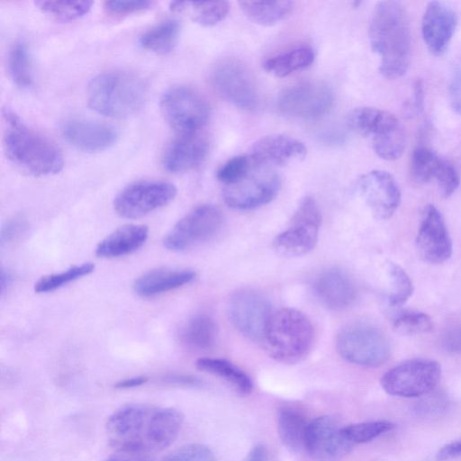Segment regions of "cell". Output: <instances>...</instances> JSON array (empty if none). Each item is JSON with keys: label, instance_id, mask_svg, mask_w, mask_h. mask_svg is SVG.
I'll list each match as a JSON object with an SVG mask.
<instances>
[{"label": "cell", "instance_id": "6da1fadb", "mask_svg": "<svg viewBox=\"0 0 461 461\" xmlns=\"http://www.w3.org/2000/svg\"><path fill=\"white\" fill-rule=\"evenodd\" d=\"M183 421V414L175 408L132 403L116 410L105 429L110 444L117 450L150 454L170 446Z\"/></svg>", "mask_w": 461, "mask_h": 461}, {"label": "cell", "instance_id": "7a4b0ae2", "mask_svg": "<svg viewBox=\"0 0 461 461\" xmlns=\"http://www.w3.org/2000/svg\"><path fill=\"white\" fill-rule=\"evenodd\" d=\"M372 50L380 58L379 70L387 78L402 77L411 60V42L407 13L400 2L375 5L369 26Z\"/></svg>", "mask_w": 461, "mask_h": 461}, {"label": "cell", "instance_id": "3957f363", "mask_svg": "<svg viewBox=\"0 0 461 461\" xmlns=\"http://www.w3.org/2000/svg\"><path fill=\"white\" fill-rule=\"evenodd\" d=\"M2 121L5 156L22 172L44 176L63 168V155L55 143L28 126L13 110L4 108Z\"/></svg>", "mask_w": 461, "mask_h": 461}, {"label": "cell", "instance_id": "277c9868", "mask_svg": "<svg viewBox=\"0 0 461 461\" xmlns=\"http://www.w3.org/2000/svg\"><path fill=\"white\" fill-rule=\"evenodd\" d=\"M143 77L129 70H109L95 76L87 86V102L95 112L113 118L128 117L143 105L147 95Z\"/></svg>", "mask_w": 461, "mask_h": 461}, {"label": "cell", "instance_id": "5b68a950", "mask_svg": "<svg viewBox=\"0 0 461 461\" xmlns=\"http://www.w3.org/2000/svg\"><path fill=\"white\" fill-rule=\"evenodd\" d=\"M314 341V328L302 312L281 308L272 312L262 340L267 355L283 364H295L310 352Z\"/></svg>", "mask_w": 461, "mask_h": 461}, {"label": "cell", "instance_id": "8992f818", "mask_svg": "<svg viewBox=\"0 0 461 461\" xmlns=\"http://www.w3.org/2000/svg\"><path fill=\"white\" fill-rule=\"evenodd\" d=\"M348 127L369 138L375 154L385 160L399 158L406 145V134L399 119L392 113L375 107H357L347 116Z\"/></svg>", "mask_w": 461, "mask_h": 461}, {"label": "cell", "instance_id": "52a82bcc", "mask_svg": "<svg viewBox=\"0 0 461 461\" xmlns=\"http://www.w3.org/2000/svg\"><path fill=\"white\" fill-rule=\"evenodd\" d=\"M336 348L342 358L362 366H379L390 356V345L384 333L363 321L342 328L336 339Z\"/></svg>", "mask_w": 461, "mask_h": 461}, {"label": "cell", "instance_id": "ba28073f", "mask_svg": "<svg viewBox=\"0 0 461 461\" xmlns=\"http://www.w3.org/2000/svg\"><path fill=\"white\" fill-rule=\"evenodd\" d=\"M321 213L316 201L303 197L294 211L287 228L273 240L276 254L285 258H297L312 251L318 241Z\"/></svg>", "mask_w": 461, "mask_h": 461}, {"label": "cell", "instance_id": "9c48e42d", "mask_svg": "<svg viewBox=\"0 0 461 461\" xmlns=\"http://www.w3.org/2000/svg\"><path fill=\"white\" fill-rule=\"evenodd\" d=\"M441 377L440 365L432 359L413 358L384 374L380 384L390 395L418 397L431 392Z\"/></svg>", "mask_w": 461, "mask_h": 461}, {"label": "cell", "instance_id": "30bf717a", "mask_svg": "<svg viewBox=\"0 0 461 461\" xmlns=\"http://www.w3.org/2000/svg\"><path fill=\"white\" fill-rule=\"evenodd\" d=\"M160 110L165 121L178 134L196 132L208 121L210 107L194 89L175 86L162 95Z\"/></svg>", "mask_w": 461, "mask_h": 461}, {"label": "cell", "instance_id": "8fae6325", "mask_svg": "<svg viewBox=\"0 0 461 461\" xmlns=\"http://www.w3.org/2000/svg\"><path fill=\"white\" fill-rule=\"evenodd\" d=\"M280 186V177L272 167L256 164L241 179L224 185L222 197L232 209L251 210L272 201Z\"/></svg>", "mask_w": 461, "mask_h": 461}, {"label": "cell", "instance_id": "7c38bea8", "mask_svg": "<svg viewBox=\"0 0 461 461\" xmlns=\"http://www.w3.org/2000/svg\"><path fill=\"white\" fill-rule=\"evenodd\" d=\"M223 222L221 211L213 204H202L182 219L165 236L163 244L171 251H183L212 238Z\"/></svg>", "mask_w": 461, "mask_h": 461}, {"label": "cell", "instance_id": "4fadbf2b", "mask_svg": "<svg viewBox=\"0 0 461 461\" xmlns=\"http://www.w3.org/2000/svg\"><path fill=\"white\" fill-rule=\"evenodd\" d=\"M176 195V186L165 181H140L121 190L113 199V209L127 219L142 217L169 203Z\"/></svg>", "mask_w": 461, "mask_h": 461}, {"label": "cell", "instance_id": "5bb4252c", "mask_svg": "<svg viewBox=\"0 0 461 461\" xmlns=\"http://www.w3.org/2000/svg\"><path fill=\"white\" fill-rule=\"evenodd\" d=\"M231 323L246 338L261 341L272 314L271 304L262 294L241 289L232 294L228 304Z\"/></svg>", "mask_w": 461, "mask_h": 461}, {"label": "cell", "instance_id": "9a60e30c", "mask_svg": "<svg viewBox=\"0 0 461 461\" xmlns=\"http://www.w3.org/2000/svg\"><path fill=\"white\" fill-rule=\"evenodd\" d=\"M278 110L288 116L316 119L333 104L330 88L321 82H303L285 88L277 98Z\"/></svg>", "mask_w": 461, "mask_h": 461}, {"label": "cell", "instance_id": "2e32d148", "mask_svg": "<svg viewBox=\"0 0 461 461\" xmlns=\"http://www.w3.org/2000/svg\"><path fill=\"white\" fill-rule=\"evenodd\" d=\"M212 81L218 94L235 106L244 110L258 106V93L254 77L240 62H221L212 72Z\"/></svg>", "mask_w": 461, "mask_h": 461}, {"label": "cell", "instance_id": "e0dca14e", "mask_svg": "<svg viewBox=\"0 0 461 461\" xmlns=\"http://www.w3.org/2000/svg\"><path fill=\"white\" fill-rule=\"evenodd\" d=\"M352 446L332 417L321 416L309 422L304 449L312 459L339 461L350 452Z\"/></svg>", "mask_w": 461, "mask_h": 461}, {"label": "cell", "instance_id": "ac0fdd59", "mask_svg": "<svg viewBox=\"0 0 461 461\" xmlns=\"http://www.w3.org/2000/svg\"><path fill=\"white\" fill-rule=\"evenodd\" d=\"M416 248L427 262L439 264L452 255L453 245L441 212L433 204L424 207L416 237Z\"/></svg>", "mask_w": 461, "mask_h": 461}, {"label": "cell", "instance_id": "d6986e66", "mask_svg": "<svg viewBox=\"0 0 461 461\" xmlns=\"http://www.w3.org/2000/svg\"><path fill=\"white\" fill-rule=\"evenodd\" d=\"M410 175L417 184L434 180L442 196L452 195L458 188L460 179L456 167L429 148L417 147L411 157Z\"/></svg>", "mask_w": 461, "mask_h": 461}, {"label": "cell", "instance_id": "ffe728a7", "mask_svg": "<svg viewBox=\"0 0 461 461\" xmlns=\"http://www.w3.org/2000/svg\"><path fill=\"white\" fill-rule=\"evenodd\" d=\"M358 192L378 220L389 219L401 203V191L393 176L384 170H372L357 181Z\"/></svg>", "mask_w": 461, "mask_h": 461}, {"label": "cell", "instance_id": "44dd1931", "mask_svg": "<svg viewBox=\"0 0 461 461\" xmlns=\"http://www.w3.org/2000/svg\"><path fill=\"white\" fill-rule=\"evenodd\" d=\"M457 24L456 12L447 4L429 2L421 22L423 41L435 56L442 55L447 49Z\"/></svg>", "mask_w": 461, "mask_h": 461}, {"label": "cell", "instance_id": "7402d4cb", "mask_svg": "<svg viewBox=\"0 0 461 461\" xmlns=\"http://www.w3.org/2000/svg\"><path fill=\"white\" fill-rule=\"evenodd\" d=\"M60 131L68 143L86 152L104 150L113 146L118 138L117 131L113 126L80 118L65 121Z\"/></svg>", "mask_w": 461, "mask_h": 461}, {"label": "cell", "instance_id": "603a6c76", "mask_svg": "<svg viewBox=\"0 0 461 461\" xmlns=\"http://www.w3.org/2000/svg\"><path fill=\"white\" fill-rule=\"evenodd\" d=\"M208 151L209 142L198 131L179 134L166 147L162 165L173 173L189 171L203 163Z\"/></svg>", "mask_w": 461, "mask_h": 461}, {"label": "cell", "instance_id": "cb8c5ba5", "mask_svg": "<svg viewBox=\"0 0 461 461\" xmlns=\"http://www.w3.org/2000/svg\"><path fill=\"white\" fill-rule=\"evenodd\" d=\"M249 155L257 165L272 167L303 159L306 155V148L293 137L271 134L258 140Z\"/></svg>", "mask_w": 461, "mask_h": 461}, {"label": "cell", "instance_id": "d4e9b609", "mask_svg": "<svg viewBox=\"0 0 461 461\" xmlns=\"http://www.w3.org/2000/svg\"><path fill=\"white\" fill-rule=\"evenodd\" d=\"M313 292L321 304L331 310H343L354 303L357 290L344 271L332 268L320 274L313 283Z\"/></svg>", "mask_w": 461, "mask_h": 461}, {"label": "cell", "instance_id": "484cf974", "mask_svg": "<svg viewBox=\"0 0 461 461\" xmlns=\"http://www.w3.org/2000/svg\"><path fill=\"white\" fill-rule=\"evenodd\" d=\"M148 236L149 229L146 225L122 226L98 243L95 255L104 258H114L131 254L145 243Z\"/></svg>", "mask_w": 461, "mask_h": 461}, {"label": "cell", "instance_id": "4316f807", "mask_svg": "<svg viewBox=\"0 0 461 461\" xmlns=\"http://www.w3.org/2000/svg\"><path fill=\"white\" fill-rule=\"evenodd\" d=\"M194 277L195 273L189 269H153L135 280L133 290L141 297H151L183 286Z\"/></svg>", "mask_w": 461, "mask_h": 461}, {"label": "cell", "instance_id": "83f0119b", "mask_svg": "<svg viewBox=\"0 0 461 461\" xmlns=\"http://www.w3.org/2000/svg\"><path fill=\"white\" fill-rule=\"evenodd\" d=\"M309 422L296 407L285 405L277 414V430L283 444L294 452L304 448L306 429Z\"/></svg>", "mask_w": 461, "mask_h": 461}, {"label": "cell", "instance_id": "f1b7e54d", "mask_svg": "<svg viewBox=\"0 0 461 461\" xmlns=\"http://www.w3.org/2000/svg\"><path fill=\"white\" fill-rule=\"evenodd\" d=\"M314 60V51L309 46H298L267 59L264 69L278 77H287L308 68Z\"/></svg>", "mask_w": 461, "mask_h": 461}, {"label": "cell", "instance_id": "f546056e", "mask_svg": "<svg viewBox=\"0 0 461 461\" xmlns=\"http://www.w3.org/2000/svg\"><path fill=\"white\" fill-rule=\"evenodd\" d=\"M195 366L201 371L222 378L242 395H248L253 390V383L249 375L229 360L201 357L196 360Z\"/></svg>", "mask_w": 461, "mask_h": 461}, {"label": "cell", "instance_id": "4dcf8cb0", "mask_svg": "<svg viewBox=\"0 0 461 461\" xmlns=\"http://www.w3.org/2000/svg\"><path fill=\"white\" fill-rule=\"evenodd\" d=\"M174 13H185L190 18L203 26H212L221 22L230 11L226 1L206 2H171L169 5Z\"/></svg>", "mask_w": 461, "mask_h": 461}, {"label": "cell", "instance_id": "1f68e13d", "mask_svg": "<svg viewBox=\"0 0 461 461\" xmlns=\"http://www.w3.org/2000/svg\"><path fill=\"white\" fill-rule=\"evenodd\" d=\"M292 1H240L239 5L253 23L271 26L286 18L293 11Z\"/></svg>", "mask_w": 461, "mask_h": 461}, {"label": "cell", "instance_id": "d6a6232c", "mask_svg": "<svg viewBox=\"0 0 461 461\" xmlns=\"http://www.w3.org/2000/svg\"><path fill=\"white\" fill-rule=\"evenodd\" d=\"M180 23L174 19L164 20L147 30L139 39L140 46L157 54L170 52L176 44Z\"/></svg>", "mask_w": 461, "mask_h": 461}, {"label": "cell", "instance_id": "836d02e7", "mask_svg": "<svg viewBox=\"0 0 461 461\" xmlns=\"http://www.w3.org/2000/svg\"><path fill=\"white\" fill-rule=\"evenodd\" d=\"M218 330L214 321L208 315L192 317L184 325L181 332L183 342L197 350L212 348L217 339Z\"/></svg>", "mask_w": 461, "mask_h": 461}, {"label": "cell", "instance_id": "e575fe53", "mask_svg": "<svg viewBox=\"0 0 461 461\" xmlns=\"http://www.w3.org/2000/svg\"><path fill=\"white\" fill-rule=\"evenodd\" d=\"M7 69L13 82L21 88L32 84L31 57L28 47L22 41H15L7 56Z\"/></svg>", "mask_w": 461, "mask_h": 461}, {"label": "cell", "instance_id": "d590c367", "mask_svg": "<svg viewBox=\"0 0 461 461\" xmlns=\"http://www.w3.org/2000/svg\"><path fill=\"white\" fill-rule=\"evenodd\" d=\"M95 270L92 262H85L73 266L60 273L50 274L41 276L34 285V291L38 294L52 292L78 278L91 274Z\"/></svg>", "mask_w": 461, "mask_h": 461}, {"label": "cell", "instance_id": "8d00e7d4", "mask_svg": "<svg viewBox=\"0 0 461 461\" xmlns=\"http://www.w3.org/2000/svg\"><path fill=\"white\" fill-rule=\"evenodd\" d=\"M386 271L390 284L387 302L390 307L397 308L411 297L413 285L407 273L397 264L389 262Z\"/></svg>", "mask_w": 461, "mask_h": 461}, {"label": "cell", "instance_id": "74e56055", "mask_svg": "<svg viewBox=\"0 0 461 461\" xmlns=\"http://www.w3.org/2000/svg\"><path fill=\"white\" fill-rule=\"evenodd\" d=\"M35 5L42 12L59 21H73L89 12L92 1H36Z\"/></svg>", "mask_w": 461, "mask_h": 461}, {"label": "cell", "instance_id": "f35d334b", "mask_svg": "<svg viewBox=\"0 0 461 461\" xmlns=\"http://www.w3.org/2000/svg\"><path fill=\"white\" fill-rule=\"evenodd\" d=\"M393 428L394 424L389 420H373L342 427V433L354 445L369 442Z\"/></svg>", "mask_w": 461, "mask_h": 461}, {"label": "cell", "instance_id": "ab89813d", "mask_svg": "<svg viewBox=\"0 0 461 461\" xmlns=\"http://www.w3.org/2000/svg\"><path fill=\"white\" fill-rule=\"evenodd\" d=\"M393 327L402 335H419L428 333L433 324L430 317L419 311H402L393 319Z\"/></svg>", "mask_w": 461, "mask_h": 461}, {"label": "cell", "instance_id": "60d3db41", "mask_svg": "<svg viewBox=\"0 0 461 461\" xmlns=\"http://www.w3.org/2000/svg\"><path fill=\"white\" fill-rule=\"evenodd\" d=\"M255 166L249 155L235 156L219 167L216 176L224 185H231L245 176Z\"/></svg>", "mask_w": 461, "mask_h": 461}, {"label": "cell", "instance_id": "b9f144b4", "mask_svg": "<svg viewBox=\"0 0 461 461\" xmlns=\"http://www.w3.org/2000/svg\"><path fill=\"white\" fill-rule=\"evenodd\" d=\"M161 461H217L212 451L202 444L183 446L162 458Z\"/></svg>", "mask_w": 461, "mask_h": 461}, {"label": "cell", "instance_id": "7bdbcfd3", "mask_svg": "<svg viewBox=\"0 0 461 461\" xmlns=\"http://www.w3.org/2000/svg\"><path fill=\"white\" fill-rule=\"evenodd\" d=\"M150 1H106L104 9L112 14L122 15L149 9Z\"/></svg>", "mask_w": 461, "mask_h": 461}, {"label": "cell", "instance_id": "ee69618b", "mask_svg": "<svg viewBox=\"0 0 461 461\" xmlns=\"http://www.w3.org/2000/svg\"><path fill=\"white\" fill-rule=\"evenodd\" d=\"M449 100L454 111L461 115V64L455 67L448 85Z\"/></svg>", "mask_w": 461, "mask_h": 461}, {"label": "cell", "instance_id": "f6af8a7d", "mask_svg": "<svg viewBox=\"0 0 461 461\" xmlns=\"http://www.w3.org/2000/svg\"><path fill=\"white\" fill-rule=\"evenodd\" d=\"M442 348L452 354H461V324L448 329L441 337Z\"/></svg>", "mask_w": 461, "mask_h": 461}, {"label": "cell", "instance_id": "bcb514c9", "mask_svg": "<svg viewBox=\"0 0 461 461\" xmlns=\"http://www.w3.org/2000/svg\"><path fill=\"white\" fill-rule=\"evenodd\" d=\"M25 229V221L21 217H15L13 220L6 222V225L3 227L1 232L2 242L9 241L15 239L20 235Z\"/></svg>", "mask_w": 461, "mask_h": 461}, {"label": "cell", "instance_id": "7dc6e473", "mask_svg": "<svg viewBox=\"0 0 461 461\" xmlns=\"http://www.w3.org/2000/svg\"><path fill=\"white\" fill-rule=\"evenodd\" d=\"M104 461H151V458L149 454L143 452L117 450V453H114Z\"/></svg>", "mask_w": 461, "mask_h": 461}, {"label": "cell", "instance_id": "c3c4849f", "mask_svg": "<svg viewBox=\"0 0 461 461\" xmlns=\"http://www.w3.org/2000/svg\"><path fill=\"white\" fill-rule=\"evenodd\" d=\"M461 456V438L442 447L436 454L438 461H447Z\"/></svg>", "mask_w": 461, "mask_h": 461}, {"label": "cell", "instance_id": "681fc988", "mask_svg": "<svg viewBox=\"0 0 461 461\" xmlns=\"http://www.w3.org/2000/svg\"><path fill=\"white\" fill-rule=\"evenodd\" d=\"M166 381L170 384L188 386V387H201L203 383L198 377L188 375H169Z\"/></svg>", "mask_w": 461, "mask_h": 461}, {"label": "cell", "instance_id": "f907efd6", "mask_svg": "<svg viewBox=\"0 0 461 461\" xmlns=\"http://www.w3.org/2000/svg\"><path fill=\"white\" fill-rule=\"evenodd\" d=\"M148 381V377L140 375V376H134L131 378H127L122 381L117 382L114 384L115 388L118 389H127V388H133L136 386H140L143 384H145Z\"/></svg>", "mask_w": 461, "mask_h": 461}, {"label": "cell", "instance_id": "816d5d0a", "mask_svg": "<svg viewBox=\"0 0 461 461\" xmlns=\"http://www.w3.org/2000/svg\"><path fill=\"white\" fill-rule=\"evenodd\" d=\"M266 447L263 445H257L249 451L246 461H266Z\"/></svg>", "mask_w": 461, "mask_h": 461}, {"label": "cell", "instance_id": "f5cc1de1", "mask_svg": "<svg viewBox=\"0 0 461 461\" xmlns=\"http://www.w3.org/2000/svg\"><path fill=\"white\" fill-rule=\"evenodd\" d=\"M11 282V276L9 273H5L4 270H2L1 273V291L4 293L5 288L10 284Z\"/></svg>", "mask_w": 461, "mask_h": 461}]
</instances>
